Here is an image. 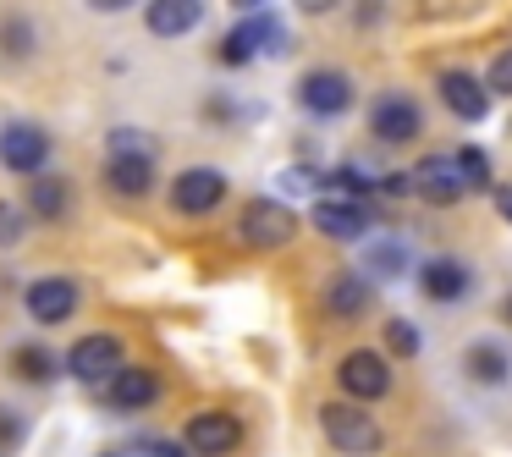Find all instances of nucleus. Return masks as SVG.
Here are the masks:
<instances>
[{
  "label": "nucleus",
  "instance_id": "nucleus-1",
  "mask_svg": "<svg viewBox=\"0 0 512 457\" xmlns=\"http://www.w3.org/2000/svg\"><path fill=\"white\" fill-rule=\"evenodd\" d=\"M490 182V160L485 149H457V155H430L413 166V193L430 204H457L463 193Z\"/></svg>",
  "mask_w": 512,
  "mask_h": 457
},
{
  "label": "nucleus",
  "instance_id": "nucleus-29",
  "mask_svg": "<svg viewBox=\"0 0 512 457\" xmlns=\"http://www.w3.org/2000/svg\"><path fill=\"white\" fill-rule=\"evenodd\" d=\"M12 441H23V419L0 408V446H12Z\"/></svg>",
  "mask_w": 512,
  "mask_h": 457
},
{
  "label": "nucleus",
  "instance_id": "nucleus-11",
  "mask_svg": "<svg viewBox=\"0 0 512 457\" xmlns=\"http://www.w3.org/2000/svg\"><path fill=\"white\" fill-rule=\"evenodd\" d=\"M298 100H303L309 116H342L347 105H353V78L336 72V67H320V72H309V78L298 83Z\"/></svg>",
  "mask_w": 512,
  "mask_h": 457
},
{
  "label": "nucleus",
  "instance_id": "nucleus-2",
  "mask_svg": "<svg viewBox=\"0 0 512 457\" xmlns=\"http://www.w3.org/2000/svg\"><path fill=\"white\" fill-rule=\"evenodd\" d=\"M105 188L122 199H144L155 188V138L127 133V127L105 138Z\"/></svg>",
  "mask_w": 512,
  "mask_h": 457
},
{
  "label": "nucleus",
  "instance_id": "nucleus-18",
  "mask_svg": "<svg viewBox=\"0 0 512 457\" xmlns=\"http://www.w3.org/2000/svg\"><path fill=\"white\" fill-rule=\"evenodd\" d=\"M369 276H336L331 287H325V314H336V320H353V314L369 309Z\"/></svg>",
  "mask_w": 512,
  "mask_h": 457
},
{
  "label": "nucleus",
  "instance_id": "nucleus-25",
  "mask_svg": "<svg viewBox=\"0 0 512 457\" xmlns=\"http://www.w3.org/2000/svg\"><path fill=\"white\" fill-rule=\"evenodd\" d=\"M0 45H6V56H28V50H34V34H28L23 17H6V23H0Z\"/></svg>",
  "mask_w": 512,
  "mask_h": 457
},
{
  "label": "nucleus",
  "instance_id": "nucleus-7",
  "mask_svg": "<svg viewBox=\"0 0 512 457\" xmlns=\"http://www.w3.org/2000/svg\"><path fill=\"white\" fill-rule=\"evenodd\" d=\"M116 369H122V336L94 331V336H83V342H72V353H67V375L72 380L100 386V380L116 375Z\"/></svg>",
  "mask_w": 512,
  "mask_h": 457
},
{
  "label": "nucleus",
  "instance_id": "nucleus-13",
  "mask_svg": "<svg viewBox=\"0 0 512 457\" xmlns=\"http://www.w3.org/2000/svg\"><path fill=\"white\" fill-rule=\"evenodd\" d=\"M221 199H226V177L210 171V166H193V171H182V177L171 182V204H177V215H210Z\"/></svg>",
  "mask_w": 512,
  "mask_h": 457
},
{
  "label": "nucleus",
  "instance_id": "nucleus-4",
  "mask_svg": "<svg viewBox=\"0 0 512 457\" xmlns=\"http://www.w3.org/2000/svg\"><path fill=\"white\" fill-rule=\"evenodd\" d=\"M237 232H243L248 248H287L292 232H298V215H292V204H281V199H248Z\"/></svg>",
  "mask_w": 512,
  "mask_h": 457
},
{
  "label": "nucleus",
  "instance_id": "nucleus-8",
  "mask_svg": "<svg viewBox=\"0 0 512 457\" xmlns=\"http://www.w3.org/2000/svg\"><path fill=\"white\" fill-rule=\"evenodd\" d=\"M369 133H375L380 144H413V138L424 133L419 100H408V94H380V100L369 105Z\"/></svg>",
  "mask_w": 512,
  "mask_h": 457
},
{
  "label": "nucleus",
  "instance_id": "nucleus-12",
  "mask_svg": "<svg viewBox=\"0 0 512 457\" xmlns=\"http://www.w3.org/2000/svg\"><path fill=\"white\" fill-rule=\"evenodd\" d=\"M23 303L39 325H61V320L78 314V281L72 276H39L34 287L23 292Z\"/></svg>",
  "mask_w": 512,
  "mask_h": 457
},
{
  "label": "nucleus",
  "instance_id": "nucleus-16",
  "mask_svg": "<svg viewBox=\"0 0 512 457\" xmlns=\"http://www.w3.org/2000/svg\"><path fill=\"white\" fill-rule=\"evenodd\" d=\"M105 397H111V408H122V413H138V408H149V402L160 397V375L155 369H116L111 380H105Z\"/></svg>",
  "mask_w": 512,
  "mask_h": 457
},
{
  "label": "nucleus",
  "instance_id": "nucleus-10",
  "mask_svg": "<svg viewBox=\"0 0 512 457\" xmlns=\"http://www.w3.org/2000/svg\"><path fill=\"white\" fill-rule=\"evenodd\" d=\"M314 226H320L325 237H364L369 226V199L364 193H320L314 199Z\"/></svg>",
  "mask_w": 512,
  "mask_h": 457
},
{
  "label": "nucleus",
  "instance_id": "nucleus-30",
  "mask_svg": "<svg viewBox=\"0 0 512 457\" xmlns=\"http://www.w3.org/2000/svg\"><path fill=\"white\" fill-rule=\"evenodd\" d=\"M144 457H193V452H188V441H182V446H171V441H144Z\"/></svg>",
  "mask_w": 512,
  "mask_h": 457
},
{
  "label": "nucleus",
  "instance_id": "nucleus-20",
  "mask_svg": "<svg viewBox=\"0 0 512 457\" xmlns=\"http://www.w3.org/2000/svg\"><path fill=\"white\" fill-rule=\"evenodd\" d=\"M468 375H474L479 386H507L512 358L501 353V342H474L468 347Z\"/></svg>",
  "mask_w": 512,
  "mask_h": 457
},
{
  "label": "nucleus",
  "instance_id": "nucleus-34",
  "mask_svg": "<svg viewBox=\"0 0 512 457\" xmlns=\"http://www.w3.org/2000/svg\"><path fill=\"white\" fill-rule=\"evenodd\" d=\"M265 0H232V12H259Z\"/></svg>",
  "mask_w": 512,
  "mask_h": 457
},
{
  "label": "nucleus",
  "instance_id": "nucleus-32",
  "mask_svg": "<svg viewBox=\"0 0 512 457\" xmlns=\"http://www.w3.org/2000/svg\"><path fill=\"white\" fill-rule=\"evenodd\" d=\"M490 199H496V210H501V215H507V221H512V188H496V193H490Z\"/></svg>",
  "mask_w": 512,
  "mask_h": 457
},
{
  "label": "nucleus",
  "instance_id": "nucleus-27",
  "mask_svg": "<svg viewBox=\"0 0 512 457\" xmlns=\"http://www.w3.org/2000/svg\"><path fill=\"white\" fill-rule=\"evenodd\" d=\"M23 226H28V215L17 210V204H6V199H0V248H12L17 237H23Z\"/></svg>",
  "mask_w": 512,
  "mask_h": 457
},
{
  "label": "nucleus",
  "instance_id": "nucleus-21",
  "mask_svg": "<svg viewBox=\"0 0 512 457\" xmlns=\"http://www.w3.org/2000/svg\"><path fill=\"white\" fill-rule=\"evenodd\" d=\"M56 353L50 347H39V342H28V347H17L12 353V375L17 380H28V386H45V380H56Z\"/></svg>",
  "mask_w": 512,
  "mask_h": 457
},
{
  "label": "nucleus",
  "instance_id": "nucleus-24",
  "mask_svg": "<svg viewBox=\"0 0 512 457\" xmlns=\"http://www.w3.org/2000/svg\"><path fill=\"white\" fill-rule=\"evenodd\" d=\"M402 270H408V248L402 243H380L369 254V276H402Z\"/></svg>",
  "mask_w": 512,
  "mask_h": 457
},
{
  "label": "nucleus",
  "instance_id": "nucleus-3",
  "mask_svg": "<svg viewBox=\"0 0 512 457\" xmlns=\"http://www.w3.org/2000/svg\"><path fill=\"white\" fill-rule=\"evenodd\" d=\"M320 430H325V441L336 446V452H347V457H369V452H380V424L369 419V408H358V397L353 402H325L320 408Z\"/></svg>",
  "mask_w": 512,
  "mask_h": 457
},
{
  "label": "nucleus",
  "instance_id": "nucleus-17",
  "mask_svg": "<svg viewBox=\"0 0 512 457\" xmlns=\"http://www.w3.org/2000/svg\"><path fill=\"white\" fill-rule=\"evenodd\" d=\"M204 23V0H149V34L182 39Z\"/></svg>",
  "mask_w": 512,
  "mask_h": 457
},
{
  "label": "nucleus",
  "instance_id": "nucleus-22",
  "mask_svg": "<svg viewBox=\"0 0 512 457\" xmlns=\"http://www.w3.org/2000/svg\"><path fill=\"white\" fill-rule=\"evenodd\" d=\"M237 28L248 34V45H254V56H281V50H287V28H281L276 17H265V12L243 17Z\"/></svg>",
  "mask_w": 512,
  "mask_h": 457
},
{
  "label": "nucleus",
  "instance_id": "nucleus-33",
  "mask_svg": "<svg viewBox=\"0 0 512 457\" xmlns=\"http://www.w3.org/2000/svg\"><path fill=\"white\" fill-rule=\"evenodd\" d=\"M94 12H122V6H133V0H89Z\"/></svg>",
  "mask_w": 512,
  "mask_h": 457
},
{
  "label": "nucleus",
  "instance_id": "nucleus-5",
  "mask_svg": "<svg viewBox=\"0 0 512 457\" xmlns=\"http://www.w3.org/2000/svg\"><path fill=\"white\" fill-rule=\"evenodd\" d=\"M45 160H50L45 127H34V122H6L0 127V166L6 171H17V177H39Z\"/></svg>",
  "mask_w": 512,
  "mask_h": 457
},
{
  "label": "nucleus",
  "instance_id": "nucleus-28",
  "mask_svg": "<svg viewBox=\"0 0 512 457\" xmlns=\"http://www.w3.org/2000/svg\"><path fill=\"white\" fill-rule=\"evenodd\" d=\"M490 94H501V100H512V50H501L496 61H490Z\"/></svg>",
  "mask_w": 512,
  "mask_h": 457
},
{
  "label": "nucleus",
  "instance_id": "nucleus-31",
  "mask_svg": "<svg viewBox=\"0 0 512 457\" xmlns=\"http://www.w3.org/2000/svg\"><path fill=\"white\" fill-rule=\"evenodd\" d=\"M298 12L320 17V12H336V0H298Z\"/></svg>",
  "mask_w": 512,
  "mask_h": 457
},
{
  "label": "nucleus",
  "instance_id": "nucleus-35",
  "mask_svg": "<svg viewBox=\"0 0 512 457\" xmlns=\"http://www.w3.org/2000/svg\"><path fill=\"white\" fill-rule=\"evenodd\" d=\"M501 314H507V325H512V298H507V303H501Z\"/></svg>",
  "mask_w": 512,
  "mask_h": 457
},
{
  "label": "nucleus",
  "instance_id": "nucleus-9",
  "mask_svg": "<svg viewBox=\"0 0 512 457\" xmlns=\"http://www.w3.org/2000/svg\"><path fill=\"white\" fill-rule=\"evenodd\" d=\"M182 441H188L193 457H226L237 441H243V424H237L232 413H221V408H204V413H193V419L182 424Z\"/></svg>",
  "mask_w": 512,
  "mask_h": 457
},
{
  "label": "nucleus",
  "instance_id": "nucleus-15",
  "mask_svg": "<svg viewBox=\"0 0 512 457\" xmlns=\"http://www.w3.org/2000/svg\"><path fill=\"white\" fill-rule=\"evenodd\" d=\"M468 287H474V276H468V265H457V259H424L419 265V292L430 303H463Z\"/></svg>",
  "mask_w": 512,
  "mask_h": 457
},
{
  "label": "nucleus",
  "instance_id": "nucleus-26",
  "mask_svg": "<svg viewBox=\"0 0 512 457\" xmlns=\"http://www.w3.org/2000/svg\"><path fill=\"white\" fill-rule=\"evenodd\" d=\"M221 61H226V67H248V61H254V45H248L243 28H232V34L221 39Z\"/></svg>",
  "mask_w": 512,
  "mask_h": 457
},
{
  "label": "nucleus",
  "instance_id": "nucleus-19",
  "mask_svg": "<svg viewBox=\"0 0 512 457\" xmlns=\"http://www.w3.org/2000/svg\"><path fill=\"white\" fill-rule=\"evenodd\" d=\"M28 215L34 221H61V215L72 210V188L61 177H34V188H28Z\"/></svg>",
  "mask_w": 512,
  "mask_h": 457
},
{
  "label": "nucleus",
  "instance_id": "nucleus-14",
  "mask_svg": "<svg viewBox=\"0 0 512 457\" xmlns=\"http://www.w3.org/2000/svg\"><path fill=\"white\" fill-rule=\"evenodd\" d=\"M441 100H446V111H452L457 122H485V111H490V83H479L474 72L452 67V72H441Z\"/></svg>",
  "mask_w": 512,
  "mask_h": 457
},
{
  "label": "nucleus",
  "instance_id": "nucleus-23",
  "mask_svg": "<svg viewBox=\"0 0 512 457\" xmlns=\"http://www.w3.org/2000/svg\"><path fill=\"white\" fill-rule=\"evenodd\" d=\"M386 347H391V353H402V358H413L424 347V331L413 320H386Z\"/></svg>",
  "mask_w": 512,
  "mask_h": 457
},
{
  "label": "nucleus",
  "instance_id": "nucleus-6",
  "mask_svg": "<svg viewBox=\"0 0 512 457\" xmlns=\"http://www.w3.org/2000/svg\"><path fill=\"white\" fill-rule=\"evenodd\" d=\"M336 386L358 402H380L391 391V364L380 353H369V347H353V353L336 364Z\"/></svg>",
  "mask_w": 512,
  "mask_h": 457
}]
</instances>
